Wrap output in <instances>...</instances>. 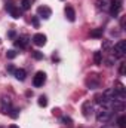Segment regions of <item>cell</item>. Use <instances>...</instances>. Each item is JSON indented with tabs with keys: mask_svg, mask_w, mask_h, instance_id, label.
<instances>
[{
	"mask_svg": "<svg viewBox=\"0 0 126 128\" xmlns=\"http://www.w3.org/2000/svg\"><path fill=\"white\" fill-rule=\"evenodd\" d=\"M111 116H113V109H108V107H101L96 112V121L98 122H107L111 119Z\"/></svg>",
	"mask_w": 126,
	"mask_h": 128,
	"instance_id": "1",
	"label": "cell"
},
{
	"mask_svg": "<svg viewBox=\"0 0 126 128\" xmlns=\"http://www.w3.org/2000/svg\"><path fill=\"white\" fill-rule=\"evenodd\" d=\"M111 52H113V57H114V58H122L126 52V42L125 40H119V42L111 48Z\"/></svg>",
	"mask_w": 126,
	"mask_h": 128,
	"instance_id": "2",
	"label": "cell"
},
{
	"mask_svg": "<svg viewBox=\"0 0 126 128\" xmlns=\"http://www.w3.org/2000/svg\"><path fill=\"white\" fill-rule=\"evenodd\" d=\"M82 112H83V116H85V118H91V115L94 113V103H92L91 100L83 101V104H82Z\"/></svg>",
	"mask_w": 126,
	"mask_h": 128,
	"instance_id": "3",
	"label": "cell"
},
{
	"mask_svg": "<svg viewBox=\"0 0 126 128\" xmlns=\"http://www.w3.org/2000/svg\"><path fill=\"white\" fill-rule=\"evenodd\" d=\"M99 78L98 74H89V78L86 79V86L89 90H95V88H99Z\"/></svg>",
	"mask_w": 126,
	"mask_h": 128,
	"instance_id": "4",
	"label": "cell"
},
{
	"mask_svg": "<svg viewBox=\"0 0 126 128\" xmlns=\"http://www.w3.org/2000/svg\"><path fill=\"white\" fill-rule=\"evenodd\" d=\"M37 15H39L40 18L49 20V18L52 16V10H51V8H48V6H39V8H37Z\"/></svg>",
	"mask_w": 126,
	"mask_h": 128,
	"instance_id": "5",
	"label": "cell"
},
{
	"mask_svg": "<svg viewBox=\"0 0 126 128\" xmlns=\"http://www.w3.org/2000/svg\"><path fill=\"white\" fill-rule=\"evenodd\" d=\"M120 9H122V2L120 0H111V4H110V14L113 15V16H117V14L120 12Z\"/></svg>",
	"mask_w": 126,
	"mask_h": 128,
	"instance_id": "6",
	"label": "cell"
},
{
	"mask_svg": "<svg viewBox=\"0 0 126 128\" xmlns=\"http://www.w3.org/2000/svg\"><path fill=\"white\" fill-rule=\"evenodd\" d=\"M45 80H46V74L43 72H37L36 76H34V79H33V85L34 86H42L45 84Z\"/></svg>",
	"mask_w": 126,
	"mask_h": 128,
	"instance_id": "7",
	"label": "cell"
},
{
	"mask_svg": "<svg viewBox=\"0 0 126 128\" xmlns=\"http://www.w3.org/2000/svg\"><path fill=\"white\" fill-rule=\"evenodd\" d=\"M6 10H7L13 18H19V16H21V9L16 8L15 4H6Z\"/></svg>",
	"mask_w": 126,
	"mask_h": 128,
	"instance_id": "8",
	"label": "cell"
},
{
	"mask_svg": "<svg viewBox=\"0 0 126 128\" xmlns=\"http://www.w3.org/2000/svg\"><path fill=\"white\" fill-rule=\"evenodd\" d=\"M33 42H34L37 46H43V45H46V36L42 34V33H37V34L33 36Z\"/></svg>",
	"mask_w": 126,
	"mask_h": 128,
	"instance_id": "9",
	"label": "cell"
},
{
	"mask_svg": "<svg viewBox=\"0 0 126 128\" xmlns=\"http://www.w3.org/2000/svg\"><path fill=\"white\" fill-rule=\"evenodd\" d=\"M95 4H96V9H99V10H108L111 0H96Z\"/></svg>",
	"mask_w": 126,
	"mask_h": 128,
	"instance_id": "10",
	"label": "cell"
},
{
	"mask_svg": "<svg viewBox=\"0 0 126 128\" xmlns=\"http://www.w3.org/2000/svg\"><path fill=\"white\" fill-rule=\"evenodd\" d=\"M27 45H28V37L27 36H19V37L15 39V46H18V48H27Z\"/></svg>",
	"mask_w": 126,
	"mask_h": 128,
	"instance_id": "11",
	"label": "cell"
},
{
	"mask_svg": "<svg viewBox=\"0 0 126 128\" xmlns=\"http://www.w3.org/2000/svg\"><path fill=\"white\" fill-rule=\"evenodd\" d=\"M113 91H114L117 96L125 97V86H123V84H120V82H116V84H114V88H113Z\"/></svg>",
	"mask_w": 126,
	"mask_h": 128,
	"instance_id": "12",
	"label": "cell"
},
{
	"mask_svg": "<svg viewBox=\"0 0 126 128\" xmlns=\"http://www.w3.org/2000/svg\"><path fill=\"white\" fill-rule=\"evenodd\" d=\"M65 16H67V20H68V21H71V22L76 20V14H74V9H73L71 6H67V8H65Z\"/></svg>",
	"mask_w": 126,
	"mask_h": 128,
	"instance_id": "13",
	"label": "cell"
},
{
	"mask_svg": "<svg viewBox=\"0 0 126 128\" xmlns=\"http://www.w3.org/2000/svg\"><path fill=\"white\" fill-rule=\"evenodd\" d=\"M9 109H10V101H9V98L3 97V98H1V112H3L4 115H7Z\"/></svg>",
	"mask_w": 126,
	"mask_h": 128,
	"instance_id": "14",
	"label": "cell"
},
{
	"mask_svg": "<svg viewBox=\"0 0 126 128\" xmlns=\"http://www.w3.org/2000/svg\"><path fill=\"white\" fill-rule=\"evenodd\" d=\"M13 74H15V78H16L18 80H24V79H25V76H27V73H25V70H24V68H15Z\"/></svg>",
	"mask_w": 126,
	"mask_h": 128,
	"instance_id": "15",
	"label": "cell"
},
{
	"mask_svg": "<svg viewBox=\"0 0 126 128\" xmlns=\"http://www.w3.org/2000/svg\"><path fill=\"white\" fill-rule=\"evenodd\" d=\"M102 33H104V28H95V30L91 32V37L99 39V37H102Z\"/></svg>",
	"mask_w": 126,
	"mask_h": 128,
	"instance_id": "16",
	"label": "cell"
},
{
	"mask_svg": "<svg viewBox=\"0 0 126 128\" xmlns=\"http://www.w3.org/2000/svg\"><path fill=\"white\" fill-rule=\"evenodd\" d=\"M7 115H9L10 118L16 119V118H18V115H19V109H16V107H10V109H9V112H7Z\"/></svg>",
	"mask_w": 126,
	"mask_h": 128,
	"instance_id": "17",
	"label": "cell"
},
{
	"mask_svg": "<svg viewBox=\"0 0 126 128\" xmlns=\"http://www.w3.org/2000/svg\"><path fill=\"white\" fill-rule=\"evenodd\" d=\"M94 61H95L96 66L102 64V52H95L94 54Z\"/></svg>",
	"mask_w": 126,
	"mask_h": 128,
	"instance_id": "18",
	"label": "cell"
},
{
	"mask_svg": "<svg viewBox=\"0 0 126 128\" xmlns=\"http://www.w3.org/2000/svg\"><path fill=\"white\" fill-rule=\"evenodd\" d=\"M30 8H31V2L30 0H22L21 2V9L22 10H28Z\"/></svg>",
	"mask_w": 126,
	"mask_h": 128,
	"instance_id": "19",
	"label": "cell"
},
{
	"mask_svg": "<svg viewBox=\"0 0 126 128\" xmlns=\"http://www.w3.org/2000/svg\"><path fill=\"white\" fill-rule=\"evenodd\" d=\"M37 103H39V106H40V107H46V106H48V98H46L45 96H40Z\"/></svg>",
	"mask_w": 126,
	"mask_h": 128,
	"instance_id": "20",
	"label": "cell"
},
{
	"mask_svg": "<svg viewBox=\"0 0 126 128\" xmlns=\"http://www.w3.org/2000/svg\"><path fill=\"white\" fill-rule=\"evenodd\" d=\"M117 124H119V128H126V116L125 115H122L117 119Z\"/></svg>",
	"mask_w": 126,
	"mask_h": 128,
	"instance_id": "21",
	"label": "cell"
},
{
	"mask_svg": "<svg viewBox=\"0 0 126 128\" xmlns=\"http://www.w3.org/2000/svg\"><path fill=\"white\" fill-rule=\"evenodd\" d=\"M61 122H63L64 125H71L73 124V119L68 118V116H61Z\"/></svg>",
	"mask_w": 126,
	"mask_h": 128,
	"instance_id": "22",
	"label": "cell"
},
{
	"mask_svg": "<svg viewBox=\"0 0 126 128\" xmlns=\"http://www.w3.org/2000/svg\"><path fill=\"white\" fill-rule=\"evenodd\" d=\"M31 54H33V57H34L36 60H42V58H43V54L39 52V51H31Z\"/></svg>",
	"mask_w": 126,
	"mask_h": 128,
	"instance_id": "23",
	"label": "cell"
},
{
	"mask_svg": "<svg viewBox=\"0 0 126 128\" xmlns=\"http://www.w3.org/2000/svg\"><path fill=\"white\" fill-rule=\"evenodd\" d=\"M113 48V45H111V42H108V40H105L104 43H102V49H105V51H108V49H111Z\"/></svg>",
	"mask_w": 126,
	"mask_h": 128,
	"instance_id": "24",
	"label": "cell"
},
{
	"mask_svg": "<svg viewBox=\"0 0 126 128\" xmlns=\"http://www.w3.org/2000/svg\"><path fill=\"white\" fill-rule=\"evenodd\" d=\"M6 57H7V58H10V60H13V58L16 57V52H15L13 49H10V51H7V52H6Z\"/></svg>",
	"mask_w": 126,
	"mask_h": 128,
	"instance_id": "25",
	"label": "cell"
},
{
	"mask_svg": "<svg viewBox=\"0 0 126 128\" xmlns=\"http://www.w3.org/2000/svg\"><path fill=\"white\" fill-rule=\"evenodd\" d=\"M33 26L36 27V28H39V20H37V16H33Z\"/></svg>",
	"mask_w": 126,
	"mask_h": 128,
	"instance_id": "26",
	"label": "cell"
},
{
	"mask_svg": "<svg viewBox=\"0 0 126 128\" xmlns=\"http://www.w3.org/2000/svg\"><path fill=\"white\" fill-rule=\"evenodd\" d=\"M119 72H120V74H125V63L120 64V68H119Z\"/></svg>",
	"mask_w": 126,
	"mask_h": 128,
	"instance_id": "27",
	"label": "cell"
},
{
	"mask_svg": "<svg viewBox=\"0 0 126 128\" xmlns=\"http://www.w3.org/2000/svg\"><path fill=\"white\" fill-rule=\"evenodd\" d=\"M7 36H9V37H12V39H13V37H15V36H16V34H15V32H9V33H7Z\"/></svg>",
	"mask_w": 126,
	"mask_h": 128,
	"instance_id": "28",
	"label": "cell"
},
{
	"mask_svg": "<svg viewBox=\"0 0 126 128\" xmlns=\"http://www.w3.org/2000/svg\"><path fill=\"white\" fill-rule=\"evenodd\" d=\"M7 72H12V73H13V72H15V68H13V66H7Z\"/></svg>",
	"mask_w": 126,
	"mask_h": 128,
	"instance_id": "29",
	"label": "cell"
},
{
	"mask_svg": "<svg viewBox=\"0 0 126 128\" xmlns=\"http://www.w3.org/2000/svg\"><path fill=\"white\" fill-rule=\"evenodd\" d=\"M54 115H60V109H54Z\"/></svg>",
	"mask_w": 126,
	"mask_h": 128,
	"instance_id": "30",
	"label": "cell"
},
{
	"mask_svg": "<svg viewBox=\"0 0 126 128\" xmlns=\"http://www.w3.org/2000/svg\"><path fill=\"white\" fill-rule=\"evenodd\" d=\"M9 128H19L18 125H15V124H12V125H9Z\"/></svg>",
	"mask_w": 126,
	"mask_h": 128,
	"instance_id": "31",
	"label": "cell"
},
{
	"mask_svg": "<svg viewBox=\"0 0 126 128\" xmlns=\"http://www.w3.org/2000/svg\"><path fill=\"white\" fill-rule=\"evenodd\" d=\"M102 128H110V127H102Z\"/></svg>",
	"mask_w": 126,
	"mask_h": 128,
	"instance_id": "32",
	"label": "cell"
}]
</instances>
